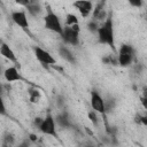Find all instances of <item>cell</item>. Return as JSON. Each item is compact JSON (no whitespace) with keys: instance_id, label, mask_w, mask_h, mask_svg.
<instances>
[{"instance_id":"cell-1","label":"cell","mask_w":147,"mask_h":147,"mask_svg":"<svg viewBox=\"0 0 147 147\" xmlns=\"http://www.w3.org/2000/svg\"><path fill=\"white\" fill-rule=\"evenodd\" d=\"M96 34H98V41H99V44L107 45L113 51H116V47H115L114 22H113L111 15L106 17L105 22L99 26V29L96 31Z\"/></svg>"},{"instance_id":"cell-2","label":"cell","mask_w":147,"mask_h":147,"mask_svg":"<svg viewBox=\"0 0 147 147\" xmlns=\"http://www.w3.org/2000/svg\"><path fill=\"white\" fill-rule=\"evenodd\" d=\"M44 28L57 34H61L63 31V26L59 16L52 10L49 6H46V15L44 16Z\"/></svg>"},{"instance_id":"cell-3","label":"cell","mask_w":147,"mask_h":147,"mask_svg":"<svg viewBox=\"0 0 147 147\" xmlns=\"http://www.w3.org/2000/svg\"><path fill=\"white\" fill-rule=\"evenodd\" d=\"M60 37L64 44L77 46L79 44V24H76L72 26H69V25L63 26V31L60 34Z\"/></svg>"},{"instance_id":"cell-4","label":"cell","mask_w":147,"mask_h":147,"mask_svg":"<svg viewBox=\"0 0 147 147\" xmlns=\"http://www.w3.org/2000/svg\"><path fill=\"white\" fill-rule=\"evenodd\" d=\"M133 57H134V48L129 44L121 45L119 51H118V56H117L118 64L123 68L129 67L132 63Z\"/></svg>"},{"instance_id":"cell-5","label":"cell","mask_w":147,"mask_h":147,"mask_svg":"<svg viewBox=\"0 0 147 147\" xmlns=\"http://www.w3.org/2000/svg\"><path fill=\"white\" fill-rule=\"evenodd\" d=\"M39 131H40L42 134L57 138L55 117H53V115H51V114H47V115L42 118V122H41V124H40V126H39Z\"/></svg>"},{"instance_id":"cell-6","label":"cell","mask_w":147,"mask_h":147,"mask_svg":"<svg viewBox=\"0 0 147 147\" xmlns=\"http://www.w3.org/2000/svg\"><path fill=\"white\" fill-rule=\"evenodd\" d=\"M33 53H34L36 59L40 63H42L44 65H54L55 62H56L55 59L53 57V55L49 52H47L46 49H44V48H41L39 46H34L33 47Z\"/></svg>"},{"instance_id":"cell-7","label":"cell","mask_w":147,"mask_h":147,"mask_svg":"<svg viewBox=\"0 0 147 147\" xmlns=\"http://www.w3.org/2000/svg\"><path fill=\"white\" fill-rule=\"evenodd\" d=\"M90 103L93 110H95L98 114L103 115L106 113V103H105V99L99 94V92L96 91H92L91 92V98H90Z\"/></svg>"},{"instance_id":"cell-8","label":"cell","mask_w":147,"mask_h":147,"mask_svg":"<svg viewBox=\"0 0 147 147\" xmlns=\"http://www.w3.org/2000/svg\"><path fill=\"white\" fill-rule=\"evenodd\" d=\"M10 17H11V21L17 26H20L22 30L29 32V25L30 24H29V20H28V16H26L25 11H23V10H15V11L11 13Z\"/></svg>"},{"instance_id":"cell-9","label":"cell","mask_w":147,"mask_h":147,"mask_svg":"<svg viewBox=\"0 0 147 147\" xmlns=\"http://www.w3.org/2000/svg\"><path fill=\"white\" fill-rule=\"evenodd\" d=\"M72 6L79 11L83 17H88L91 13H93V3L91 0H76Z\"/></svg>"},{"instance_id":"cell-10","label":"cell","mask_w":147,"mask_h":147,"mask_svg":"<svg viewBox=\"0 0 147 147\" xmlns=\"http://www.w3.org/2000/svg\"><path fill=\"white\" fill-rule=\"evenodd\" d=\"M3 77L8 83H14V82H21L23 80L20 71L17 70L16 67H8L5 72H3Z\"/></svg>"},{"instance_id":"cell-11","label":"cell","mask_w":147,"mask_h":147,"mask_svg":"<svg viewBox=\"0 0 147 147\" xmlns=\"http://www.w3.org/2000/svg\"><path fill=\"white\" fill-rule=\"evenodd\" d=\"M0 54L6 59L8 60L9 62H13L15 64L18 63V60L16 57V54L15 52L9 47V45H7L6 42H1V46H0Z\"/></svg>"},{"instance_id":"cell-12","label":"cell","mask_w":147,"mask_h":147,"mask_svg":"<svg viewBox=\"0 0 147 147\" xmlns=\"http://www.w3.org/2000/svg\"><path fill=\"white\" fill-rule=\"evenodd\" d=\"M59 55L67 62L71 63V64H75L76 63V56L71 53V51L65 47V46H60L59 47Z\"/></svg>"},{"instance_id":"cell-13","label":"cell","mask_w":147,"mask_h":147,"mask_svg":"<svg viewBox=\"0 0 147 147\" xmlns=\"http://www.w3.org/2000/svg\"><path fill=\"white\" fill-rule=\"evenodd\" d=\"M55 122H56V125H59L60 127H63V129H68L71 126V122H70V118L67 113L57 114L55 116Z\"/></svg>"},{"instance_id":"cell-14","label":"cell","mask_w":147,"mask_h":147,"mask_svg":"<svg viewBox=\"0 0 147 147\" xmlns=\"http://www.w3.org/2000/svg\"><path fill=\"white\" fill-rule=\"evenodd\" d=\"M26 8H28V11H29L32 16H38V15L41 13V10H42V9H41V6H40L39 2L36 1V0H31Z\"/></svg>"},{"instance_id":"cell-15","label":"cell","mask_w":147,"mask_h":147,"mask_svg":"<svg viewBox=\"0 0 147 147\" xmlns=\"http://www.w3.org/2000/svg\"><path fill=\"white\" fill-rule=\"evenodd\" d=\"M76 24H79L78 17L75 14H71V13L67 14V16H65V25L72 26V25H76Z\"/></svg>"},{"instance_id":"cell-16","label":"cell","mask_w":147,"mask_h":147,"mask_svg":"<svg viewBox=\"0 0 147 147\" xmlns=\"http://www.w3.org/2000/svg\"><path fill=\"white\" fill-rule=\"evenodd\" d=\"M29 96H30V100L36 103V102H38L39 99H40V93H39V91L36 90V88H29Z\"/></svg>"},{"instance_id":"cell-17","label":"cell","mask_w":147,"mask_h":147,"mask_svg":"<svg viewBox=\"0 0 147 147\" xmlns=\"http://www.w3.org/2000/svg\"><path fill=\"white\" fill-rule=\"evenodd\" d=\"M87 116H88V119L92 122V124H94V125L99 124V117H98V113L95 110H91L87 114Z\"/></svg>"},{"instance_id":"cell-18","label":"cell","mask_w":147,"mask_h":147,"mask_svg":"<svg viewBox=\"0 0 147 147\" xmlns=\"http://www.w3.org/2000/svg\"><path fill=\"white\" fill-rule=\"evenodd\" d=\"M87 28H88L90 31H92V32H96L98 29H99V25H98L94 21H91V22L87 24Z\"/></svg>"},{"instance_id":"cell-19","label":"cell","mask_w":147,"mask_h":147,"mask_svg":"<svg viewBox=\"0 0 147 147\" xmlns=\"http://www.w3.org/2000/svg\"><path fill=\"white\" fill-rule=\"evenodd\" d=\"M127 2L136 8H140L142 6V0H127Z\"/></svg>"},{"instance_id":"cell-20","label":"cell","mask_w":147,"mask_h":147,"mask_svg":"<svg viewBox=\"0 0 147 147\" xmlns=\"http://www.w3.org/2000/svg\"><path fill=\"white\" fill-rule=\"evenodd\" d=\"M17 5H20V6H23V7H28V5L30 3V1L31 0H14Z\"/></svg>"},{"instance_id":"cell-21","label":"cell","mask_w":147,"mask_h":147,"mask_svg":"<svg viewBox=\"0 0 147 147\" xmlns=\"http://www.w3.org/2000/svg\"><path fill=\"white\" fill-rule=\"evenodd\" d=\"M41 122H42V118H41V117H36V118H34V121H33V124H34V126H37V127L39 129V126H40Z\"/></svg>"},{"instance_id":"cell-22","label":"cell","mask_w":147,"mask_h":147,"mask_svg":"<svg viewBox=\"0 0 147 147\" xmlns=\"http://www.w3.org/2000/svg\"><path fill=\"white\" fill-rule=\"evenodd\" d=\"M141 105L145 110H147V96H141Z\"/></svg>"},{"instance_id":"cell-23","label":"cell","mask_w":147,"mask_h":147,"mask_svg":"<svg viewBox=\"0 0 147 147\" xmlns=\"http://www.w3.org/2000/svg\"><path fill=\"white\" fill-rule=\"evenodd\" d=\"M142 96H147V86L142 87Z\"/></svg>"},{"instance_id":"cell-24","label":"cell","mask_w":147,"mask_h":147,"mask_svg":"<svg viewBox=\"0 0 147 147\" xmlns=\"http://www.w3.org/2000/svg\"><path fill=\"white\" fill-rule=\"evenodd\" d=\"M29 137H30V140H31V141H36V140H37V136H36V134H30Z\"/></svg>"},{"instance_id":"cell-25","label":"cell","mask_w":147,"mask_h":147,"mask_svg":"<svg viewBox=\"0 0 147 147\" xmlns=\"http://www.w3.org/2000/svg\"><path fill=\"white\" fill-rule=\"evenodd\" d=\"M146 20H147V15H146Z\"/></svg>"},{"instance_id":"cell-26","label":"cell","mask_w":147,"mask_h":147,"mask_svg":"<svg viewBox=\"0 0 147 147\" xmlns=\"http://www.w3.org/2000/svg\"><path fill=\"white\" fill-rule=\"evenodd\" d=\"M146 115H147V110H146Z\"/></svg>"}]
</instances>
